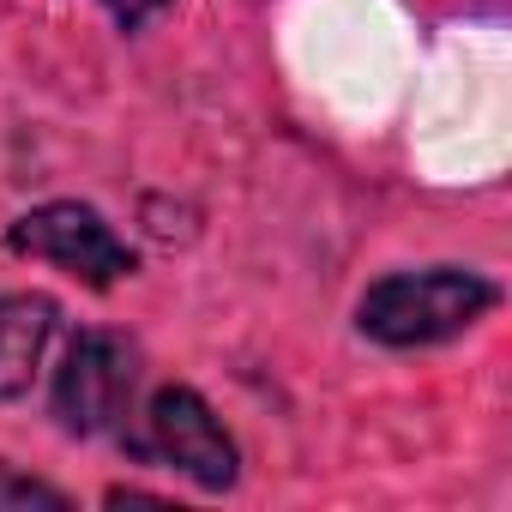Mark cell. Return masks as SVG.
<instances>
[{
  "instance_id": "8",
  "label": "cell",
  "mask_w": 512,
  "mask_h": 512,
  "mask_svg": "<svg viewBox=\"0 0 512 512\" xmlns=\"http://www.w3.org/2000/svg\"><path fill=\"white\" fill-rule=\"evenodd\" d=\"M109 506H169V494H145V488H109Z\"/></svg>"
},
{
  "instance_id": "3",
  "label": "cell",
  "mask_w": 512,
  "mask_h": 512,
  "mask_svg": "<svg viewBox=\"0 0 512 512\" xmlns=\"http://www.w3.org/2000/svg\"><path fill=\"white\" fill-rule=\"evenodd\" d=\"M7 253L43 260V266L67 272L85 290H115L121 278L139 272V253L85 199H49V205H31L25 217H13L7 223Z\"/></svg>"
},
{
  "instance_id": "4",
  "label": "cell",
  "mask_w": 512,
  "mask_h": 512,
  "mask_svg": "<svg viewBox=\"0 0 512 512\" xmlns=\"http://www.w3.org/2000/svg\"><path fill=\"white\" fill-rule=\"evenodd\" d=\"M133 392H139V344L121 332H79L55 368V392L49 410L61 422V434L73 440H97V434H127L133 416Z\"/></svg>"
},
{
  "instance_id": "1",
  "label": "cell",
  "mask_w": 512,
  "mask_h": 512,
  "mask_svg": "<svg viewBox=\"0 0 512 512\" xmlns=\"http://www.w3.org/2000/svg\"><path fill=\"white\" fill-rule=\"evenodd\" d=\"M500 284L476 266H422V272H386L356 302V332L380 350H428L464 338L482 314H494Z\"/></svg>"
},
{
  "instance_id": "7",
  "label": "cell",
  "mask_w": 512,
  "mask_h": 512,
  "mask_svg": "<svg viewBox=\"0 0 512 512\" xmlns=\"http://www.w3.org/2000/svg\"><path fill=\"white\" fill-rule=\"evenodd\" d=\"M103 7H109V19H115L121 31H145V25L169 7V0H103Z\"/></svg>"
},
{
  "instance_id": "5",
  "label": "cell",
  "mask_w": 512,
  "mask_h": 512,
  "mask_svg": "<svg viewBox=\"0 0 512 512\" xmlns=\"http://www.w3.org/2000/svg\"><path fill=\"white\" fill-rule=\"evenodd\" d=\"M55 320H61V308L37 290L0 296V404L31 392V380L43 368V350L55 338Z\"/></svg>"
},
{
  "instance_id": "2",
  "label": "cell",
  "mask_w": 512,
  "mask_h": 512,
  "mask_svg": "<svg viewBox=\"0 0 512 512\" xmlns=\"http://www.w3.org/2000/svg\"><path fill=\"white\" fill-rule=\"evenodd\" d=\"M121 446L133 458H145V464H163V470L187 476L199 494H229L241 482V452H235L229 428L181 380H169V386H157L145 398V428L121 434Z\"/></svg>"
},
{
  "instance_id": "6",
  "label": "cell",
  "mask_w": 512,
  "mask_h": 512,
  "mask_svg": "<svg viewBox=\"0 0 512 512\" xmlns=\"http://www.w3.org/2000/svg\"><path fill=\"white\" fill-rule=\"evenodd\" d=\"M25 506L73 512V494H61V488L43 482V476H25V470H13V464H0V512H25Z\"/></svg>"
}]
</instances>
